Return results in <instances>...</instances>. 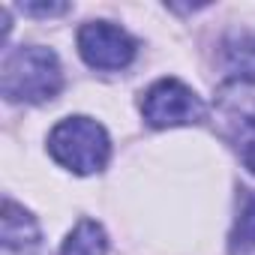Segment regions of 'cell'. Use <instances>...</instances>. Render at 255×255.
<instances>
[{
  "label": "cell",
  "instance_id": "6da1fadb",
  "mask_svg": "<svg viewBox=\"0 0 255 255\" xmlns=\"http://www.w3.org/2000/svg\"><path fill=\"white\" fill-rule=\"evenodd\" d=\"M60 87H63V72L51 48L27 45L15 48L3 60L0 90L9 102H48L60 93Z\"/></svg>",
  "mask_w": 255,
  "mask_h": 255
},
{
  "label": "cell",
  "instance_id": "7a4b0ae2",
  "mask_svg": "<svg viewBox=\"0 0 255 255\" xmlns=\"http://www.w3.org/2000/svg\"><path fill=\"white\" fill-rule=\"evenodd\" d=\"M48 150L63 168H69L75 174H93V171L105 168L111 144H108V132L96 120L66 117L51 129Z\"/></svg>",
  "mask_w": 255,
  "mask_h": 255
},
{
  "label": "cell",
  "instance_id": "3957f363",
  "mask_svg": "<svg viewBox=\"0 0 255 255\" xmlns=\"http://www.w3.org/2000/svg\"><path fill=\"white\" fill-rule=\"evenodd\" d=\"M222 132L234 144L240 162L255 174V87L249 81H231L219 93Z\"/></svg>",
  "mask_w": 255,
  "mask_h": 255
},
{
  "label": "cell",
  "instance_id": "277c9868",
  "mask_svg": "<svg viewBox=\"0 0 255 255\" xmlns=\"http://www.w3.org/2000/svg\"><path fill=\"white\" fill-rule=\"evenodd\" d=\"M141 111L144 120L156 129H165V126H189V123H201L207 108L204 102L195 96L192 87H186L177 78H162L156 81L144 99H141Z\"/></svg>",
  "mask_w": 255,
  "mask_h": 255
},
{
  "label": "cell",
  "instance_id": "5b68a950",
  "mask_svg": "<svg viewBox=\"0 0 255 255\" xmlns=\"http://www.w3.org/2000/svg\"><path fill=\"white\" fill-rule=\"evenodd\" d=\"M78 51L93 69H123L135 57V39L117 24L90 21L78 30Z\"/></svg>",
  "mask_w": 255,
  "mask_h": 255
},
{
  "label": "cell",
  "instance_id": "8992f818",
  "mask_svg": "<svg viewBox=\"0 0 255 255\" xmlns=\"http://www.w3.org/2000/svg\"><path fill=\"white\" fill-rule=\"evenodd\" d=\"M0 249L3 255H45L42 231L36 219L15 201H3V216H0Z\"/></svg>",
  "mask_w": 255,
  "mask_h": 255
},
{
  "label": "cell",
  "instance_id": "52a82bcc",
  "mask_svg": "<svg viewBox=\"0 0 255 255\" xmlns=\"http://www.w3.org/2000/svg\"><path fill=\"white\" fill-rule=\"evenodd\" d=\"M105 252H108V237H105L102 225L93 219H81L69 231V237L63 240V249H60V255H105Z\"/></svg>",
  "mask_w": 255,
  "mask_h": 255
},
{
  "label": "cell",
  "instance_id": "ba28073f",
  "mask_svg": "<svg viewBox=\"0 0 255 255\" xmlns=\"http://www.w3.org/2000/svg\"><path fill=\"white\" fill-rule=\"evenodd\" d=\"M249 249H255V192L240 189V207H237V219L231 231V252L240 255Z\"/></svg>",
  "mask_w": 255,
  "mask_h": 255
},
{
  "label": "cell",
  "instance_id": "9c48e42d",
  "mask_svg": "<svg viewBox=\"0 0 255 255\" xmlns=\"http://www.w3.org/2000/svg\"><path fill=\"white\" fill-rule=\"evenodd\" d=\"M27 15H63L69 6L66 3H24L21 6Z\"/></svg>",
  "mask_w": 255,
  "mask_h": 255
},
{
  "label": "cell",
  "instance_id": "30bf717a",
  "mask_svg": "<svg viewBox=\"0 0 255 255\" xmlns=\"http://www.w3.org/2000/svg\"><path fill=\"white\" fill-rule=\"evenodd\" d=\"M240 54H243L246 69H252V72H255V39H249V42L243 45V51H240Z\"/></svg>",
  "mask_w": 255,
  "mask_h": 255
}]
</instances>
